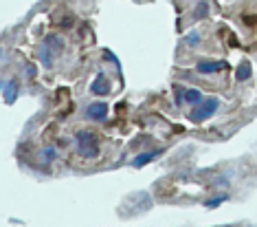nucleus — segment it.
<instances>
[{
	"mask_svg": "<svg viewBox=\"0 0 257 227\" xmlns=\"http://www.w3.org/2000/svg\"><path fill=\"white\" fill-rule=\"evenodd\" d=\"M16 97H18V82L16 80H5L3 82V100L5 104H14L16 102Z\"/></svg>",
	"mask_w": 257,
	"mask_h": 227,
	"instance_id": "5",
	"label": "nucleus"
},
{
	"mask_svg": "<svg viewBox=\"0 0 257 227\" xmlns=\"http://www.w3.org/2000/svg\"><path fill=\"white\" fill-rule=\"evenodd\" d=\"M250 75H253V71H250V62L244 60V62L237 66V71H235V80H237V82H246Z\"/></svg>",
	"mask_w": 257,
	"mask_h": 227,
	"instance_id": "10",
	"label": "nucleus"
},
{
	"mask_svg": "<svg viewBox=\"0 0 257 227\" xmlns=\"http://www.w3.org/2000/svg\"><path fill=\"white\" fill-rule=\"evenodd\" d=\"M55 51L51 49L49 44H44L42 42V46H40V62H42V66H46V68H51L53 66V62H55Z\"/></svg>",
	"mask_w": 257,
	"mask_h": 227,
	"instance_id": "7",
	"label": "nucleus"
},
{
	"mask_svg": "<svg viewBox=\"0 0 257 227\" xmlns=\"http://www.w3.org/2000/svg\"><path fill=\"white\" fill-rule=\"evenodd\" d=\"M218 108H220V100H218V97H207V100H202L198 106L191 108L189 121H191V124H202V121H207L209 117H213V115L218 113Z\"/></svg>",
	"mask_w": 257,
	"mask_h": 227,
	"instance_id": "2",
	"label": "nucleus"
},
{
	"mask_svg": "<svg viewBox=\"0 0 257 227\" xmlns=\"http://www.w3.org/2000/svg\"><path fill=\"white\" fill-rule=\"evenodd\" d=\"M106 60H108V62H112V64H114V66H116V68H119V60H116V57H114L112 53H110V51H106Z\"/></svg>",
	"mask_w": 257,
	"mask_h": 227,
	"instance_id": "16",
	"label": "nucleus"
},
{
	"mask_svg": "<svg viewBox=\"0 0 257 227\" xmlns=\"http://www.w3.org/2000/svg\"><path fill=\"white\" fill-rule=\"evenodd\" d=\"M224 201H229V194H218V196H213V199L204 201V205H207L209 209H213V207L222 205V203H224Z\"/></svg>",
	"mask_w": 257,
	"mask_h": 227,
	"instance_id": "14",
	"label": "nucleus"
},
{
	"mask_svg": "<svg viewBox=\"0 0 257 227\" xmlns=\"http://www.w3.org/2000/svg\"><path fill=\"white\" fill-rule=\"evenodd\" d=\"M90 93L92 95H108L110 93V82H108L106 73H99L95 78V82L90 84Z\"/></svg>",
	"mask_w": 257,
	"mask_h": 227,
	"instance_id": "6",
	"label": "nucleus"
},
{
	"mask_svg": "<svg viewBox=\"0 0 257 227\" xmlns=\"http://www.w3.org/2000/svg\"><path fill=\"white\" fill-rule=\"evenodd\" d=\"M207 14H209L207 0H200V3H198V7H196V11H194V18H196V20H202Z\"/></svg>",
	"mask_w": 257,
	"mask_h": 227,
	"instance_id": "13",
	"label": "nucleus"
},
{
	"mask_svg": "<svg viewBox=\"0 0 257 227\" xmlns=\"http://www.w3.org/2000/svg\"><path fill=\"white\" fill-rule=\"evenodd\" d=\"M40 159L46 161V164H51V161L57 159V148H53V145H46V148L40 150Z\"/></svg>",
	"mask_w": 257,
	"mask_h": 227,
	"instance_id": "11",
	"label": "nucleus"
},
{
	"mask_svg": "<svg viewBox=\"0 0 257 227\" xmlns=\"http://www.w3.org/2000/svg\"><path fill=\"white\" fill-rule=\"evenodd\" d=\"M198 42H200V36H198L196 31H194V33H189V38H187V44H189V46H196Z\"/></svg>",
	"mask_w": 257,
	"mask_h": 227,
	"instance_id": "15",
	"label": "nucleus"
},
{
	"mask_svg": "<svg viewBox=\"0 0 257 227\" xmlns=\"http://www.w3.org/2000/svg\"><path fill=\"white\" fill-rule=\"evenodd\" d=\"M226 68V62L224 60H200L196 64V71L200 75H213V73H220Z\"/></svg>",
	"mask_w": 257,
	"mask_h": 227,
	"instance_id": "4",
	"label": "nucleus"
},
{
	"mask_svg": "<svg viewBox=\"0 0 257 227\" xmlns=\"http://www.w3.org/2000/svg\"><path fill=\"white\" fill-rule=\"evenodd\" d=\"M86 117L90 121H106L108 119V104L106 102H92L86 106Z\"/></svg>",
	"mask_w": 257,
	"mask_h": 227,
	"instance_id": "3",
	"label": "nucleus"
},
{
	"mask_svg": "<svg viewBox=\"0 0 257 227\" xmlns=\"http://www.w3.org/2000/svg\"><path fill=\"white\" fill-rule=\"evenodd\" d=\"M204 97H202V93L198 89H185V104L187 106H198Z\"/></svg>",
	"mask_w": 257,
	"mask_h": 227,
	"instance_id": "9",
	"label": "nucleus"
},
{
	"mask_svg": "<svg viewBox=\"0 0 257 227\" xmlns=\"http://www.w3.org/2000/svg\"><path fill=\"white\" fill-rule=\"evenodd\" d=\"M185 89H187V86L174 84V100H176V106H183V104H185Z\"/></svg>",
	"mask_w": 257,
	"mask_h": 227,
	"instance_id": "12",
	"label": "nucleus"
},
{
	"mask_svg": "<svg viewBox=\"0 0 257 227\" xmlns=\"http://www.w3.org/2000/svg\"><path fill=\"white\" fill-rule=\"evenodd\" d=\"M75 141H77V153L84 157V159H95V157H99V139L95 132L79 130L77 135H75Z\"/></svg>",
	"mask_w": 257,
	"mask_h": 227,
	"instance_id": "1",
	"label": "nucleus"
},
{
	"mask_svg": "<svg viewBox=\"0 0 257 227\" xmlns=\"http://www.w3.org/2000/svg\"><path fill=\"white\" fill-rule=\"evenodd\" d=\"M161 155V150H152V153H141V155H137L132 159V166L134 168H143V166H148L154 157H159Z\"/></svg>",
	"mask_w": 257,
	"mask_h": 227,
	"instance_id": "8",
	"label": "nucleus"
}]
</instances>
